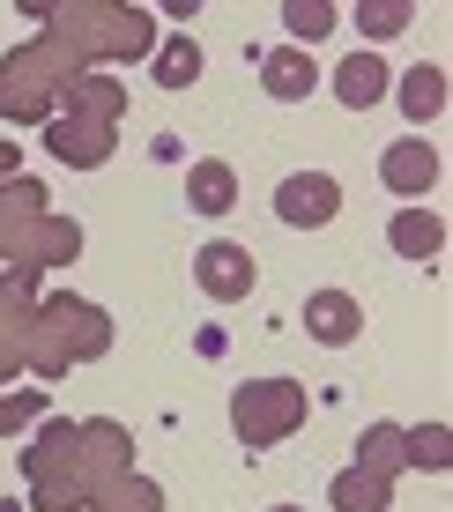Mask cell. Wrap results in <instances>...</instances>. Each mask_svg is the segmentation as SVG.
<instances>
[{"label": "cell", "instance_id": "obj_1", "mask_svg": "<svg viewBox=\"0 0 453 512\" xmlns=\"http://www.w3.org/2000/svg\"><path fill=\"white\" fill-rule=\"evenodd\" d=\"M298 423H305V386L298 379H246L231 394V431L246 438V453L283 446Z\"/></svg>", "mask_w": 453, "mask_h": 512}, {"label": "cell", "instance_id": "obj_2", "mask_svg": "<svg viewBox=\"0 0 453 512\" xmlns=\"http://www.w3.org/2000/svg\"><path fill=\"white\" fill-rule=\"evenodd\" d=\"M194 282L216 305H238V297H253V282H260V268H253V253L246 245H231V238H208L201 253H194Z\"/></svg>", "mask_w": 453, "mask_h": 512}, {"label": "cell", "instance_id": "obj_3", "mask_svg": "<svg viewBox=\"0 0 453 512\" xmlns=\"http://www.w3.org/2000/svg\"><path fill=\"white\" fill-rule=\"evenodd\" d=\"M275 216H283L290 231H320V223L342 216V186L327 179V171H298V179L275 186Z\"/></svg>", "mask_w": 453, "mask_h": 512}, {"label": "cell", "instance_id": "obj_4", "mask_svg": "<svg viewBox=\"0 0 453 512\" xmlns=\"http://www.w3.org/2000/svg\"><path fill=\"white\" fill-rule=\"evenodd\" d=\"M379 179H387V193H402V201H424L431 186H439V149L431 141H394L387 156H379Z\"/></svg>", "mask_w": 453, "mask_h": 512}, {"label": "cell", "instance_id": "obj_5", "mask_svg": "<svg viewBox=\"0 0 453 512\" xmlns=\"http://www.w3.org/2000/svg\"><path fill=\"white\" fill-rule=\"evenodd\" d=\"M305 334H312V342H327V349H350L364 334V305L350 290H312L305 297Z\"/></svg>", "mask_w": 453, "mask_h": 512}, {"label": "cell", "instance_id": "obj_6", "mask_svg": "<svg viewBox=\"0 0 453 512\" xmlns=\"http://www.w3.org/2000/svg\"><path fill=\"white\" fill-rule=\"evenodd\" d=\"M312 82H320V67H312V52H305V45H275V52H260V90H268L275 104L312 97Z\"/></svg>", "mask_w": 453, "mask_h": 512}, {"label": "cell", "instance_id": "obj_7", "mask_svg": "<svg viewBox=\"0 0 453 512\" xmlns=\"http://www.w3.org/2000/svg\"><path fill=\"white\" fill-rule=\"evenodd\" d=\"M186 201H194V216H231L238 208V171L223 164V156L186 164Z\"/></svg>", "mask_w": 453, "mask_h": 512}, {"label": "cell", "instance_id": "obj_8", "mask_svg": "<svg viewBox=\"0 0 453 512\" xmlns=\"http://www.w3.org/2000/svg\"><path fill=\"white\" fill-rule=\"evenodd\" d=\"M387 60H379V52H350V60L335 67V97L350 104V112H372L379 97H387Z\"/></svg>", "mask_w": 453, "mask_h": 512}, {"label": "cell", "instance_id": "obj_9", "mask_svg": "<svg viewBox=\"0 0 453 512\" xmlns=\"http://www.w3.org/2000/svg\"><path fill=\"white\" fill-rule=\"evenodd\" d=\"M387 245L402 260H439L446 253V223L431 216V208H402V216H387Z\"/></svg>", "mask_w": 453, "mask_h": 512}, {"label": "cell", "instance_id": "obj_10", "mask_svg": "<svg viewBox=\"0 0 453 512\" xmlns=\"http://www.w3.org/2000/svg\"><path fill=\"white\" fill-rule=\"evenodd\" d=\"M327 505H335V512H387L394 505V483H387V475H372V468H342L335 483H327Z\"/></svg>", "mask_w": 453, "mask_h": 512}, {"label": "cell", "instance_id": "obj_11", "mask_svg": "<svg viewBox=\"0 0 453 512\" xmlns=\"http://www.w3.org/2000/svg\"><path fill=\"white\" fill-rule=\"evenodd\" d=\"M402 112L416 119V127L446 112V67H409L402 75Z\"/></svg>", "mask_w": 453, "mask_h": 512}, {"label": "cell", "instance_id": "obj_12", "mask_svg": "<svg viewBox=\"0 0 453 512\" xmlns=\"http://www.w3.org/2000/svg\"><path fill=\"white\" fill-rule=\"evenodd\" d=\"M201 82V45L194 38H164L156 45V90H194Z\"/></svg>", "mask_w": 453, "mask_h": 512}, {"label": "cell", "instance_id": "obj_13", "mask_svg": "<svg viewBox=\"0 0 453 512\" xmlns=\"http://www.w3.org/2000/svg\"><path fill=\"white\" fill-rule=\"evenodd\" d=\"M402 461L431 468V475H446V468H453V431H446V423H424V431H402Z\"/></svg>", "mask_w": 453, "mask_h": 512}, {"label": "cell", "instance_id": "obj_14", "mask_svg": "<svg viewBox=\"0 0 453 512\" xmlns=\"http://www.w3.org/2000/svg\"><path fill=\"white\" fill-rule=\"evenodd\" d=\"M357 468H372V475L394 483V468H402V423H372V431L357 438Z\"/></svg>", "mask_w": 453, "mask_h": 512}, {"label": "cell", "instance_id": "obj_15", "mask_svg": "<svg viewBox=\"0 0 453 512\" xmlns=\"http://www.w3.org/2000/svg\"><path fill=\"white\" fill-rule=\"evenodd\" d=\"M409 23H416L409 0H364V8H357V30H364V38H402Z\"/></svg>", "mask_w": 453, "mask_h": 512}, {"label": "cell", "instance_id": "obj_16", "mask_svg": "<svg viewBox=\"0 0 453 512\" xmlns=\"http://www.w3.org/2000/svg\"><path fill=\"white\" fill-rule=\"evenodd\" d=\"M283 30L312 52V38H327V30H335V8H327V0H290V8H283Z\"/></svg>", "mask_w": 453, "mask_h": 512}, {"label": "cell", "instance_id": "obj_17", "mask_svg": "<svg viewBox=\"0 0 453 512\" xmlns=\"http://www.w3.org/2000/svg\"><path fill=\"white\" fill-rule=\"evenodd\" d=\"M38 416H45V394H38V386H23V394H0V438L23 431V423H38Z\"/></svg>", "mask_w": 453, "mask_h": 512}, {"label": "cell", "instance_id": "obj_18", "mask_svg": "<svg viewBox=\"0 0 453 512\" xmlns=\"http://www.w3.org/2000/svg\"><path fill=\"white\" fill-rule=\"evenodd\" d=\"M112 512H156V490H149V483H134V498H119Z\"/></svg>", "mask_w": 453, "mask_h": 512}, {"label": "cell", "instance_id": "obj_19", "mask_svg": "<svg viewBox=\"0 0 453 512\" xmlns=\"http://www.w3.org/2000/svg\"><path fill=\"white\" fill-rule=\"evenodd\" d=\"M268 512H298V505H268Z\"/></svg>", "mask_w": 453, "mask_h": 512}, {"label": "cell", "instance_id": "obj_20", "mask_svg": "<svg viewBox=\"0 0 453 512\" xmlns=\"http://www.w3.org/2000/svg\"><path fill=\"white\" fill-rule=\"evenodd\" d=\"M0 512H23V505H0Z\"/></svg>", "mask_w": 453, "mask_h": 512}]
</instances>
